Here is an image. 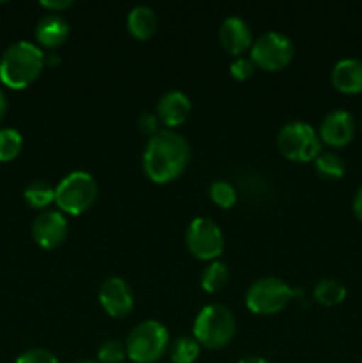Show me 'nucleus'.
I'll return each instance as SVG.
<instances>
[{
	"instance_id": "7c9ffc66",
	"label": "nucleus",
	"mask_w": 362,
	"mask_h": 363,
	"mask_svg": "<svg viewBox=\"0 0 362 363\" xmlns=\"http://www.w3.org/2000/svg\"><path fill=\"white\" fill-rule=\"evenodd\" d=\"M59 64H60V55H57V53L45 55V66H59Z\"/></svg>"
},
{
	"instance_id": "a878e982",
	"label": "nucleus",
	"mask_w": 362,
	"mask_h": 363,
	"mask_svg": "<svg viewBox=\"0 0 362 363\" xmlns=\"http://www.w3.org/2000/svg\"><path fill=\"white\" fill-rule=\"evenodd\" d=\"M229 71H231V77H233L234 80L245 82L254 74L256 66L251 60V57H238V59H234L233 62H231Z\"/></svg>"
},
{
	"instance_id": "423d86ee",
	"label": "nucleus",
	"mask_w": 362,
	"mask_h": 363,
	"mask_svg": "<svg viewBox=\"0 0 362 363\" xmlns=\"http://www.w3.org/2000/svg\"><path fill=\"white\" fill-rule=\"evenodd\" d=\"M98 197V183L85 170H75L60 179L55 188V204L60 213L82 215L92 208Z\"/></svg>"
},
{
	"instance_id": "9b49d317",
	"label": "nucleus",
	"mask_w": 362,
	"mask_h": 363,
	"mask_svg": "<svg viewBox=\"0 0 362 363\" xmlns=\"http://www.w3.org/2000/svg\"><path fill=\"white\" fill-rule=\"evenodd\" d=\"M99 303L110 318H124L133 311V293L126 280L110 277L99 287Z\"/></svg>"
},
{
	"instance_id": "412c9836",
	"label": "nucleus",
	"mask_w": 362,
	"mask_h": 363,
	"mask_svg": "<svg viewBox=\"0 0 362 363\" xmlns=\"http://www.w3.org/2000/svg\"><path fill=\"white\" fill-rule=\"evenodd\" d=\"M199 346L194 337H180L169 346V358L172 363H194L199 358Z\"/></svg>"
},
{
	"instance_id": "f8f14e48",
	"label": "nucleus",
	"mask_w": 362,
	"mask_h": 363,
	"mask_svg": "<svg viewBox=\"0 0 362 363\" xmlns=\"http://www.w3.org/2000/svg\"><path fill=\"white\" fill-rule=\"evenodd\" d=\"M319 140L330 147H344L355 135V119L348 110H332L319 124Z\"/></svg>"
},
{
	"instance_id": "f03ea898",
	"label": "nucleus",
	"mask_w": 362,
	"mask_h": 363,
	"mask_svg": "<svg viewBox=\"0 0 362 363\" xmlns=\"http://www.w3.org/2000/svg\"><path fill=\"white\" fill-rule=\"evenodd\" d=\"M45 67V53L31 41H16L0 57V82L6 87L21 91L34 84Z\"/></svg>"
},
{
	"instance_id": "c9c22d12",
	"label": "nucleus",
	"mask_w": 362,
	"mask_h": 363,
	"mask_svg": "<svg viewBox=\"0 0 362 363\" xmlns=\"http://www.w3.org/2000/svg\"><path fill=\"white\" fill-rule=\"evenodd\" d=\"M361 363H362V360H361Z\"/></svg>"
},
{
	"instance_id": "9d476101",
	"label": "nucleus",
	"mask_w": 362,
	"mask_h": 363,
	"mask_svg": "<svg viewBox=\"0 0 362 363\" xmlns=\"http://www.w3.org/2000/svg\"><path fill=\"white\" fill-rule=\"evenodd\" d=\"M67 236V220L59 209H46L32 223V238L45 250L60 247Z\"/></svg>"
},
{
	"instance_id": "6e6552de",
	"label": "nucleus",
	"mask_w": 362,
	"mask_h": 363,
	"mask_svg": "<svg viewBox=\"0 0 362 363\" xmlns=\"http://www.w3.org/2000/svg\"><path fill=\"white\" fill-rule=\"evenodd\" d=\"M295 46L287 35L270 30L259 35L251 46V60L265 71H280L293 60Z\"/></svg>"
},
{
	"instance_id": "2eb2a0df",
	"label": "nucleus",
	"mask_w": 362,
	"mask_h": 363,
	"mask_svg": "<svg viewBox=\"0 0 362 363\" xmlns=\"http://www.w3.org/2000/svg\"><path fill=\"white\" fill-rule=\"evenodd\" d=\"M332 85L343 94H358L362 92V60L348 57L341 59L332 67L330 74Z\"/></svg>"
},
{
	"instance_id": "dca6fc26",
	"label": "nucleus",
	"mask_w": 362,
	"mask_h": 363,
	"mask_svg": "<svg viewBox=\"0 0 362 363\" xmlns=\"http://www.w3.org/2000/svg\"><path fill=\"white\" fill-rule=\"evenodd\" d=\"M70 35V23L60 14H46L35 27V39L45 48H57Z\"/></svg>"
},
{
	"instance_id": "39448f33",
	"label": "nucleus",
	"mask_w": 362,
	"mask_h": 363,
	"mask_svg": "<svg viewBox=\"0 0 362 363\" xmlns=\"http://www.w3.org/2000/svg\"><path fill=\"white\" fill-rule=\"evenodd\" d=\"M302 294L277 277H265L252 284L245 294V305L256 315H273L283 312L291 300Z\"/></svg>"
},
{
	"instance_id": "473e14b6",
	"label": "nucleus",
	"mask_w": 362,
	"mask_h": 363,
	"mask_svg": "<svg viewBox=\"0 0 362 363\" xmlns=\"http://www.w3.org/2000/svg\"><path fill=\"white\" fill-rule=\"evenodd\" d=\"M238 363H268L265 360V358H259V357H248V358H243V360H240Z\"/></svg>"
},
{
	"instance_id": "f704fd0d",
	"label": "nucleus",
	"mask_w": 362,
	"mask_h": 363,
	"mask_svg": "<svg viewBox=\"0 0 362 363\" xmlns=\"http://www.w3.org/2000/svg\"><path fill=\"white\" fill-rule=\"evenodd\" d=\"M361 130H362V119H361Z\"/></svg>"
},
{
	"instance_id": "5701e85b",
	"label": "nucleus",
	"mask_w": 362,
	"mask_h": 363,
	"mask_svg": "<svg viewBox=\"0 0 362 363\" xmlns=\"http://www.w3.org/2000/svg\"><path fill=\"white\" fill-rule=\"evenodd\" d=\"M21 147H23V138H21L20 131L13 130V128L0 130V162H13L21 152Z\"/></svg>"
},
{
	"instance_id": "bb28decb",
	"label": "nucleus",
	"mask_w": 362,
	"mask_h": 363,
	"mask_svg": "<svg viewBox=\"0 0 362 363\" xmlns=\"http://www.w3.org/2000/svg\"><path fill=\"white\" fill-rule=\"evenodd\" d=\"M14 363H59V360H57V357L52 351L43 350V347H34V350L21 353Z\"/></svg>"
},
{
	"instance_id": "6ab92c4d",
	"label": "nucleus",
	"mask_w": 362,
	"mask_h": 363,
	"mask_svg": "<svg viewBox=\"0 0 362 363\" xmlns=\"http://www.w3.org/2000/svg\"><path fill=\"white\" fill-rule=\"evenodd\" d=\"M229 282V269L222 261H212L201 275V286L206 293L215 294Z\"/></svg>"
},
{
	"instance_id": "b1692460",
	"label": "nucleus",
	"mask_w": 362,
	"mask_h": 363,
	"mask_svg": "<svg viewBox=\"0 0 362 363\" xmlns=\"http://www.w3.org/2000/svg\"><path fill=\"white\" fill-rule=\"evenodd\" d=\"M209 199L222 209H231L238 201L236 188L229 181H215L209 186Z\"/></svg>"
},
{
	"instance_id": "c85d7f7f",
	"label": "nucleus",
	"mask_w": 362,
	"mask_h": 363,
	"mask_svg": "<svg viewBox=\"0 0 362 363\" xmlns=\"http://www.w3.org/2000/svg\"><path fill=\"white\" fill-rule=\"evenodd\" d=\"M41 6L52 11V14H59L64 9H70L73 6V0H45V2H41Z\"/></svg>"
},
{
	"instance_id": "20e7f679",
	"label": "nucleus",
	"mask_w": 362,
	"mask_h": 363,
	"mask_svg": "<svg viewBox=\"0 0 362 363\" xmlns=\"http://www.w3.org/2000/svg\"><path fill=\"white\" fill-rule=\"evenodd\" d=\"M124 346H126V354L131 362L156 363L169 351V332L160 321L149 319V321L137 325L128 333Z\"/></svg>"
},
{
	"instance_id": "7ed1b4c3",
	"label": "nucleus",
	"mask_w": 362,
	"mask_h": 363,
	"mask_svg": "<svg viewBox=\"0 0 362 363\" xmlns=\"http://www.w3.org/2000/svg\"><path fill=\"white\" fill-rule=\"evenodd\" d=\"M236 333L233 312L219 303L201 308L194 321V339L206 350H222Z\"/></svg>"
},
{
	"instance_id": "cd10ccee",
	"label": "nucleus",
	"mask_w": 362,
	"mask_h": 363,
	"mask_svg": "<svg viewBox=\"0 0 362 363\" xmlns=\"http://www.w3.org/2000/svg\"><path fill=\"white\" fill-rule=\"evenodd\" d=\"M137 126H138V130L142 131V133L148 135V137L151 138V137H155V135L160 131V121H158V117L155 116V113L146 112V113H142L141 117H138Z\"/></svg>"
},
{
	"instance_id": "4468645a",
	"label": "nucleus",
	"mask_w": 362,
	"mask_h": 363,
	"mask_svg": "<svg viewBox=\"0 0 362 363\" xmlns=\"http://www.w3.org/2000/svg\"><path fill=\"white\" fill-rule=\"evenodd\" d=\"M220 45L231 55H238L251 50L252 46V32L245 20L238 16H229L222 21L219 30Z\"/></svg>"
},
{
	"instance_id": "a211bd4d",
	"label": "nucleus",
	"mask_w": 362,
	"mask_h": 363,
	"mask_svg": "<svg viewBox=\"0 0 362 363\" xmlns=\"http://www.w3.org/2000/svg\"><path fill=\"white\" fill-rule=\"evenodd\" d=\"M312 296L323 307H334L343 303L346 298V287L334 279H323L314 286Z\"/></svg>"
},
{
	"instance_id": "393cba45",
	"label": "nucleus",
	"mask_w": 362,
	"mask_h": 363,
	"mask_svg": "<svg viewBox=\"0 0 362 363\" xmlns=\"http://www.w3.org/2000/svg\"><path fill=\"white\" fill-rule=\"evenodd\" d=\"M126 357V346L117 339L105 340L98 350V363H123Z\"/></svg>"
},
{
	"instance_id": "0eeeda50",
	"label": "nucleus",
	"mask_w": 362,
	"mask_h": 363,
	"mask_svg": "<svg viewBox=\"0 0 362 363\" xmlns=\"http://www.w3.org/2000/svg\"><path fill=\"white\" fill-rule=\"evenodd\" d=\"M277 147L284 158L297 163L314 162L322 152L319 135L311 124L304 121H291L280 128L277 135Z\"/></svg>"
},
{
	"instance_id": "1a4fd4ad",
	"label": "nucleus",
	"mask_w": 362,
	"mask_h": 363,
	"mask_svg": "<svg viewBox=\"0 0 362 363\" xmlns=\"http://www.w3.org/2000/svg\"><path fill=\"white\" fill-rule=\"evenodd\" d=\"M187 248L199 261H216L224 252V234L213 220L195 218L187 229Z\"/></svg>"
},
{
	"instance_id": "72a5a7b5",
	"label": "nucleus",
	"mask_w": 362,
	"mask_h": 363,
	"mask_svg": "<svg viewBox=\"0 0 362 363\" xmlns=\"http://www.w3.org/2000/svg\"><path fill=\"white\" fill-rule=\"evenodd\" d=\"M73 363H98V362H94V360H77Z\"/></svg>"
},
{
	"instance_id": "f3484780",
	"label": "nucleus",
	"mask_w": 362,
	"mask_h": 363,
	"mask_svg": "<svg viewBox=\"0 0 362 363\" xmlns=\"http://www.w3.org/2000/svg\"><path fill=\"white\" fill-rule=\"evenodd\" d=\"M128 32L138 41H148L158 28L156 13L149 6H135L126 16Z\"/></svg>"
},
{
	"instance_id": "aec40b11",
	"label": "nucleus",
	"mask_w": 362,
	"mask_h": 363,
	"mask_svg": "<svg viewBox=\"0 0 362 363\" xmlns=\"http://www.w3.org/2000/svg\"><path fill=\"white\" fill-rule=\"evenodd\" d=\"M23 199L32 209H45L55 202V190L46 181H32L23 191Z\"/></svg>"
},
{
	"instance_id": "f257e3e1",
	"label": "nucleus",
	"mask_w": 362,
	"mask_h": 363,
	"mask_svg": "<svg viewBox=\"0 0 362 363\" xmlns=\"http://www.w3.org/2000/svg\"><path fill=\"white\" fill-rule=\"evenodd\" d=\"M190 144L174 130H160L148 140L142 155V169L156 184L177 179L190 163Z\"/></svg>"
},
{
	"instance_id": "2f4dec72",
	"label": "nucleus",
	"mask_w": 362,
	"mask_h": 363,
	"mask_svg": "<svg viewBox=\"0 0 362 363\" xmlns=\"http://www.w3.org/2000/svg\"><path fill=\"white\" fill-rule=\"evenodd\" d=\"M6 112H7V98H6V94H4L2 89H0V121L4 119Z\"/></svg>"
},
{
	"instance_id": "c756f323",
	"label": "nucleus",
	"mask_w": 362,
	"mask_h": 363,
	"mask_svg": "<svg viewBox=\"0 0 362 363\" xmlns=\"http://www.w3.org/2000/svg\"><path fill=\"white\" fill-rule=\"evenodd\" d=\"M351 208H353L355 216H357V218L361 220V222H362V186L358 188L357 191H355L353 204H351Z\"/></svg>"
},
{
	"instance_id": "4be33fe9",
	"label": "nucleus",
	"mask_w": 362,
	"mask_h": 363,
	"mask_svg": "<svg viewBox=\"0 0 362 363\" xmlns=\"http://www.w3.org/2000/svg\"><path fill=\"white\" fill-rule=\"evenodd\" d=\"M314 167L323 179H341L344 176V162L336 152H319Z\"/></svg>"
},
{
	"instance_id": "ddd939ff",
	"label": "nucleus",
	"mask_w": 362,
	"mask_h": 363,
	"mask_svg": "<svg viewBox=\"0 0 362 363\" xmlns=\"http://www.w3.org/2000/svg\"><path fill=\"white\" fill-rule=\"evenodd\" d=\"M192 112V103L185 92L169 91L156 103V117L167 130L181 126Z\"/></svg>"
}]
</instances>
